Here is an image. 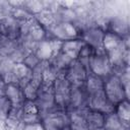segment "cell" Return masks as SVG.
Wrapping results in <instances>:
<instances>
[{"instance_id": "6da1fadb", "label": "cell", "mask_w": 130, "mask_h": 130, "mask_svg": "<svg viewBox=\"0 0 130 130\" xmlns=\"http://www.w3.org/2000/svg\"><path fill=\"white\" fill-rule=\"evenodd\" d=\"M126 38L106 31L103 39V50L108 56L113 69L128 65V44Z\"/></svg>"}, {"instance_id": "7a4b0ae2", "label": "cell", "mask_w": 130, "mask_h": 130, "mask_svg": "<svg viewBox=\"0 0 130 130\" xmlns=\"http://www.w3.org/2000/svg\"><path fill=\"white\" fill-rule=\"evenodd\" d=\"M20 24V35L18 41L27 44H38L45 40L46 29L38 22V20L32 17L26 21L19 22Z\"/></svg>"}, {"instance_id": "3957f363", "label": "cell", "mask_w": 130, "mask_h": 130, "mask_svg": "<svg viewBox=\"0 0 130 130\" xmlns=\"http://www.w3.org/2000/svg\"><path fill=\"white\" fill-rule=\"evenodd\" d=\"M104 91L108 100L116 106L124 100H128V90L125 88L120 77L112 74L104 79Z\"/></svg>"}, {"instance_id": "277c9868", "label": "cell", "mask_w": 130, "mask_h": 130, "mask_svg": "<svg viewBox=\"0 0 130 130\" xmlns=\"http://www.w3.org/2000/svg\"><path fill=\"white\" fill-rule=\"evenodd\" d=\"M71 84L65 77V71L60 72L56 79L53 82V94L55 104L59 109L67 110L70 92H71Z\"/></svg>"}, {"instance_id": "5b68a950", "label": "cell", "mask_w": 130, "mask_h": 130, "mask_svg": "<svg viewBox=\"0 0 130 130\" xmlns=\"http://www.w3.org/2000/svg\"><path fill=\"white\" fill-rule=\"evenodd\" d=\"M41 117L43 118L45 115L59 109L54 100V94H53V84H45L42 83L39 90L36 100L34 101Z\"/></svg>"}, {"instance_id": "8992f818", "label": "cell", "mask_w": 130, "mask_h": 130, "mask_svg": "<svg viewBox=\"0 0 130 130\" xmlns=\"http://www.w3.org/2000/svg\"><path fill=\"white\" fill-rule=\"evenodd\" d=\"M88 72L103 79L113 74V66L105 52H93L88 63Z\"/></svg>"}, {"instance_id": "52a82bcc", "label": "cell", "mask_w": 130, "mask_h": 130, "mask_svg": "<svg viewBox=\"0 0 130 130\" xmlns=\"http://www.w3.org/2000/svg\"><path fill=\"white\" fill-rule=\"evenodd\" d=\"M41 125L44 130H67L68 113L66 110L57 109L42 118Z\"/></svg>"}, {"instance_id": "ba28073f", "label": "cell", "mask_w": 130, "mask_h": 130, "mask_svg": "<svg viewBox=\"0 0 130 130\" xmlns=\"http://www.w3.org/2000/svg\"><path fill=\"white\" fill-rule=\"evenodd\" d=\"M49 31L51 32L52 38L57 39L61 42L80 39L81 36V32L77 28V26L69 20L58 21L52 28L49 29Z\"/></svg>"}, {"instance_id": "9c48e42d", "label": "cell", "mask_w": 130, "mask_h": 130, "mask_svg": "<svg viewBox=\"0 0 130 130\" xmlns=\"http://www.w3.org/2000/svg\"><path fill=\"white\" fill-rule=\"evenodd\" d=\"M62 43L54 38H46L36 45L34 53L41 61H51L60 52Z\"/></svg>"}, {"instance_id": "30bf717a", "label": "cell", "mask_w": 130, "mask_h": 130, "mask_svg": "<svg viewBox=\"0 0 130 130\" xmlns=\"http://www.w3.org/2000/svg\"><path fill=\"white\" fill-rule=\"evenodd\" d=\"M88 109L107 115L114 112L115 106L108 100L104 88H102L88 93Z\"/></svg>"}, {"instance_id": "8fae6325", "label": "cell", "mask_w": 130, "mask_h": 130, "mask_svg": "<svg viewBox=\"0 0 130 130\" xmlns=\"http://www.w3.org/2000/svg\"><path fill=\"white\" fill-rule=\"evenodd\" d=\"M87 69L78 61H72L65 70V77L71 86H84L87 74Z\"/></svg>"}, {"instance_id": "7c38bea8", "label": "cell", "mask_w": 130, "mask_h": 130, "mask_svg": "<svg viewBox=\"0 0 130 130\" xmlns=\"http://www.w3.org/2000/svg\"><path fill=\"white\" fill-rule=\"evenodd\" d=\"M88 108V93L84 86H72L67 112Z\"/></svg>"}, {"instance_id": "4fadbf2b", "label": "cell", "mask_w": 130, "mask_h": 130, "mask_svg": "<svg viewBox=\"0 0 130 130\" xmlns=\"http://www.w3.org/2000/svg\"><path fill=\"white\" fill-rule=\"evenodd\" d=\"M105 30L101 27H89L83 32H81L80 39L85 45L89 46L94 52H104L103 50V39L105 36Z\"/></svg>"}, {"instance_id": "5bb4252c", "label": "cell", "mask_w": 130, "mask_h": 130, "mask_svg": "<svg viewBox=\"0 0 130 130\" xmlns=\"http://www.w3.org/2000/svg\"><path fill=\"white\" fill-rule=\"evenodd\" d=\"M5 96L9 100L11 104V109L13 110H21L26 101L22 87L14 82L6 84Z\"/></svg>"}, {"instance_id": "9a60e30c", "label": "cell", "mask_w": 130, "mask_h": 130, "mask_svg": "<svg viewBox=\"0 0 130 130\" xmlns=\"http://www.w3.org/2000/svg\"><path fill=\"white\" fill-rule=\"evenodd\" d=\"M20 120L23 126L28 125H35L40 124L42 121V117L40 115V112L35 104L34 101H25L22 109H21V115Z\"/></svg>"}, {"instance_id": "2e32d148", "label": "cell", "mask_w": 130, "mask_h": 130, "mask_svg": "<svg viewBox=\"0 0 130 130\" xmlns=\"http://www.w3.org/2000/svg\"><path fill=\"white\" fill-rule=\"evenodd\" d=\"M0 35L9 39L18 40L20 35L19 22L11 15L0 19Z\"/></svg>"}, {"instance_id": "e0dca14e", "label": "cell", "mask_w": 130, "mask_h": 130, "mask_svg": "<svg viewBox=\"0 0 130 130\" xmlns=\"http://www.w3.org/2000/svg\"><path fill=\"white\" fill-rule=\"evenodd\" d=\"M77 110V111H69L68 113V130H88L86 119H85V111L87 110Z\"/></svg>"}, {"instance_id": "ac0fdd59", "label": "cell", "mask_w": 130, "mask_h": 130, "mask_svg": "<svg viewBox=\"0 0 130 130\" xmlns=\"http://www.w3.org/2000/svg\"><path fill=\"white\" fill-rule=\"evenodd\" d=\"M84 42L81 39H76V40H70V41H66L62 43L61 46V50L60 52L65 55L68 59H70L71 61H74L77 59L81 49L84 46Z\"/></svg>"}, {"instance_id": "d6986e66", "label": "cell", "mask_w": 130, "mask_h": 130, "mask_svg": "<svg viewBox=\"0 0 130 130\" xmlns=\"http://www.w3.org/2000/svg\"><path fill=\"white\" fill-rule=\"evenodd\" d=\"M32 75V70L29 69L27 66H25L22 62L20 63H14L13 66V76L15 83L20 85L22 88L30 81Z\"/></svg>"}, {"instance_id": "ffe728a7", "label": "cell", "mask_w": 130, "mask_h": 130, "mask_svg": "<svg viewBox=\"0 0 130 130\" xmlns=\"http://www.w3.org/2000/svg\"><path fill=\"white\" fill-rule=\"evenodd\" d=\"M35 18L38 20V22L45 28V29H50L52 28L57 22H58V18L57 15L50 9L45 8L44 10H42L41 12H39L38 14L35 15Z\"/></svg>"}, {"instance_id": "44dd1931", "label": "cell", "mask_w": 130, "mask_h": 130, "mask_svg": "<svg viewBox=\"0 0 130 130\" xmlns=\"http://www.w3.org/2000/svg\"><path fill=\"white\" fill-rule=\"evenodd\" d=\"M85 119L88 130H96L99 128H103L105 122V115L100 112L87 109L85 111Z\"/></svg>"}, {"instance_id": "7402d4cb", "label": "cell", "mask_w": 130, "mask_h": 130, "mask_svg": "<svg viewBox=\"0 0 130 130\" xmlns=\"http://www.w3.org/2000/svg\"><path fill=\"white\" fill-rule=\"evenodd\" d=\"M103 128L105 130H129V126L125 125L114 112L105 115Z\"/></svg>"}, {"instance_id": "603a6c76", "label": "cell", "mask_w": 130, "mask_h": 130, "mask_svg": "<svg viewBox=\"0 0 130 130\" xmlns=\"http://www.w3.org/2000/svg\"><path fill=\"white\" fill-rule=\"evenodd\" d=\"M19 44L18 40H13L0 35V55L4 58H8Z\"/></svg>"}, {"instance_id": "cb8c5ba5", "label": "cell", "mask_w": 130, "mask_h": 130, "mask_svg": "<svg viewBox=\"0 0 130 130\" xmlns=\"http://www.w3.org/2000/svg\"><path fill=\"white\" fill-rule=\"evenodd\" d=\"M114 113L117 115V117L127 126H129L130 123V103L129 100H124L117 104L114 109Z\"/></svg>"}, {"instance_id": "d4e9b609", "label": "cell", "mask_w": 130, "mask_h": 130, "mask_svg": "<svg viewBox=\"0 0 130 130\" xmlns=\"http://www.w3.org/2000/svg\"><path fill=\"white\" fill-rule=\"evenodd\" d=\"M109 26H110V29L108 31L114 32L122 38L128 37L129 29H128V24L126 21L119 19V18H115V19H112Z\"/></svg>"}, {"instance_id": "484cf974", "label": "cell", "mask_w": 130, "mask_h": 130, "mask_svg": "<svg viewBox=\"0 0 130 130\" xmlns=\"http://www.w3.org/2000/svg\"><path fill=\"white\" fill-rule=\"evenodd\" d=\"M42 84V81L31 78L30 81L22 88L24 92V96L27 101H35L38 94V90Z\"/></svg>"}, {"instance_id": "4316f807", "label": "cell", "mask_w": 130, "mask_h": 130, "mask_svg": "<svg viewBox=\"0 0 130 130\" xmlns=\"http://www.w3.org/2000/svg\"><path fill=\"white\" fill-rule=\"evenodd\" d=\"M93 52H94V51H93L89 46L84 45L83 48L81 49V51H80V53H79L77 59H76V60H78V61L87 69V71H88V63H89L90 57H91V55L93 54Z\"/></svg>"}, {"instance_id": "83f0119b", "label": "cell", "mask_w": 130, "mask_h": 130, "mask_svg": "<svg viewBox=\"0 0 130 130\" xmlns=\"http://www.w3.org/2000/svg\"><path fill=\"white\" fill-rule=\"evenodd\" d=\"M11 111V104L9 100L4 95L0 98V120L6 121Z\"/></svg>"}, {"instance_id": "f1b7e54d", "label": "cell", "mask_w": 130, "mask_h": 130, "mask_svg": "<svg viewBox=\"0 0 130 130\" xmlns=\"http://www.w3.org/2000/svg\"><path fill=\"white\" fill-rule=\"evenodd\" d=\"M40 62H41V60L36 56V54H35L34 52L29 53V54L24 58V60L22 61V63H23L25 66H27L29 69H31V70H32Z\"/></svg>"}, {"instance_id": "f546056e", "label": "cell", "mask_w": 130, "mask_h": 130, "mask_svg": "<svg viewBox=\"0 0 130 130\" xmlns=\"http://www.w3.org/2000/svg\"><path fill=\"white\" fill-rule=\"evenodd\" d=\"M6 82L4 81V79L0 76V98L5 95V89H6Z\"/></svg>"}, {"instance_id": "4dcf8cb0", "label": "cell", "mask_w": 130, "mask_h": 130, "mask_svg": "<svg viewBox=\"0 0 130 130\" xmlns=\"http://www.w3.org/2000/svg\"><path fill=\"white\" fill-rule=\"evenodd\" d=\"M30 126H31L32 130H44V129H43V127H42V125H41V123H40V124H35V125H30ZM23 130H30V128H29V127H27V126H24Z\"/></svg>"}, {"instance_id": "1f68e13d", "label": "cell", "mask_w": 130, "mask_h": 130, "mask_svg": "<svg viewBox=\"0 0 130 130\" xmlns=\"http://www.w3.org/2000/svg\"><path fill=\"white\" fill-rule=\"evenodd\" d=\"M0 130H7L6 121H4V120H0Z\"/></svg>"}, {"instance_id": "d6a6232c", "label": "cell", "mask_w": 130, "mask_h": 130, "mask_svg": "<svg viewBox=\"0 0 130 130\" xmlns=\"http://www.w3.org/2000/svg\"><path fill=\"white\" fill-rule=\"evenodd\" d=\"M96 130H105L104 128H99V129H96Z\"/></svg>"}]
</instances>
